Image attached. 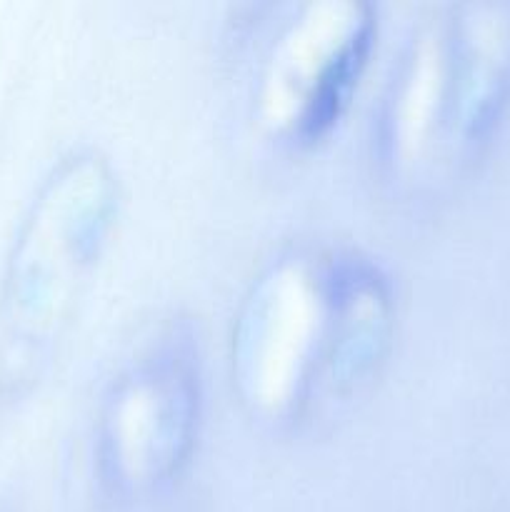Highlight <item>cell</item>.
Segmentation results:
<instances>
[{"label": "cell", "mask_w": 510, "mask_h": 512, "mask_svg": "<svg viewBox=\"0 0 510 512\" xmlns=\"http://www.w3.org/2000/svg\"><path fill=\"white\" fill-rule=\"evenodd\" d=\"M390 333L393 298L378 265L353 250H290L240 305L233 383L253 418L293 423L370 378Z\"/></svg>", "instance_id": "cell-1"}, {"label": "cell", "mask_w": 510, "mask_h": 512, "mask_svg": "<svg viewBox=\"0 0 510 512\" xmlns=\"http://www.w3.org/2000/svg\"><path fill=\"white\" fill-rule=\"evenodd\" d=\"M510 93V18L495 5L435 10L395 73L383 123L388 165L400 180L458 168L493 130Z\"/></svg>", "instance_id": "cell-2"}, {"label": "cell", "mask_w": 510, "mask_h": 512, "mask_svg": "<svg viewBox=\"0 0 510 512\" xmlns=\"http://www.w3.org/2000/svg\"><path fill=\"white\" fill-rule=\"evenodd\" d=\"M198 353L165 338L130 360L105 393L95 458L105 488L140 498L165 488L190 460L200 428Z\"/></svg>", "instance_id": "cell-3"}, {"label": "cell", "mask_w": 510, "mask_h": 512, "mask_svg": "<svg viewBox=\"0 0 510 512\" xmlns=\"http://www.w3.org/2000/svg\"><path fill=\"white\" fill-rule=\"evenodd\" d=\"M373 8L353 0L310 3L280 28L255 88V120L290 148L318 143L338 123L373 50Z\"/></svg>", "instance_id": "cell-4"}, {"label": "cell", "mask_w": 510, "mask_h": 512, "mask_svg": "<svg viewBox=\"0 0 510 512\" xmlns=\"http://www.w3.org/2000/svg\"><path fill=\"white\" fill-rule=\"evenodd\" d=\"M118 178L95 150L73 153L50 178L28 243L33 323L55 338L73 315L118 215Z\"/></svg>", "instance_id": "cell-5"}]
</instances>
